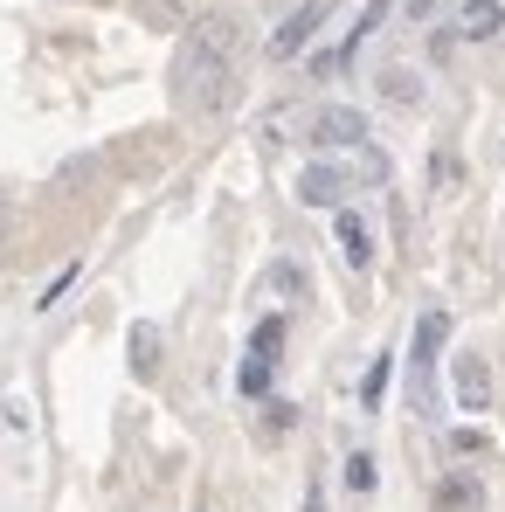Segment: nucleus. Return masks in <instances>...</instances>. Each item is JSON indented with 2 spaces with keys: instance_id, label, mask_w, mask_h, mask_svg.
<instances>
[{
  "instance_id": "1",
  "label": "nucleus",
  "mask_w": 505,
  "mask_h": 512,
  "mask_svg": "<svg viewBox=\"0 0 505 512\" xmlns=\"http://www.w3.org/2000/svg\"><path fill=\"white\" fill-rule=\"evenodd\" d=\"M236 14H208L194 21V35L180 42V63H173V97L194 111V118H222L236 104Z\"/></svg>"
},
{
  "instance_id": "2",
  "label": "nucleus",
  "mask_w": 505,
  "mask_h": 512,
  "mask_svg": "<svg viewBox=\"0 0 505 512\" xmlns=\"http://www.w3.org/2000/svg\"><path fill=\"white\" fill-rule=\"evenodd\" d=\"M450 395H457V409H471V416L492 409V367H485V353H457V360H450Z\"/></svg>"
},
{
  "instance_id": "3",
  "label": "nucleus",
  "mask_w": 505,
  "mask_h": 512,
  "mask_svg": "<svg viewBox=\"0 0 505 512\" xmlns=\"http://www.w3.org/2000/svg\"><path fill=\"white\" fill-rule=\"evenodd\" d=\"M326 14H333V0H305L298 14H284V21H277V35H270V56H277V63H291V56L326 28Z\"/></svg>"
},
{
  "instance_id": "4",
  "label": "nucleus",
  "mask_w": 505,
  "mask_h": 512,
  "mask_svg": "<svg viewBox=\"0 0 505 512\" xmlns=\"http://www.w3.org/2000/svg\"><path fill=\"white\" fill-rule=\"evenodd\" d=\"M346 194H353V173L333 167V160H312L298 173V201L305 208H346Z\"/></svg>"
},
{
  "instance_id": "5",
  "label": "nucleus",
  "mask_w": 505,
  "mask_h": 512,
  "mask_svg": "<svg viewBox=\"0 0 505 512\" xmlns=\"http://www.w3.org/2000/svg\"><path fill=\"white\" fill-rule=\"evenodd\" d=\"M312 139H319L326 153H360V146H367V118H360L353 104H333V111L312 118Z\"/></svg>"
},
{
  "instance_id": "6",
  "label": "nucleus",
  "mask_w": 505,
  "mask_h": 512,
  "mask_svg": "<svg viewBox=\"0 0 505 512\" xmlns=\"http://www.w3.org/2000/svg\"><path fill=\"white\" fill-rule=\"evenodd\" d=\"M443 340H450V312L429 305V312L416 319V353H409V360H416V402H429V367H436Z\"/></svg>"
},
{
  "instance_id": "7",
  "label": "nucleus",
  "mask_w": 505,
  "mask_h": 512,
  "mask_svg": "<svg viewBox=\"0 0 505 512\" xmlns=\"http://www.w3.org/2000/svg\"><path fill=\"white\" fill-rule=\"evenodd\" d=\"M333 236H339L346 270H367V263H374V229L360 222V208H333Z\"/></svg>"
},
{
  "instance_id": "8",
  "label": "nucleus",
  "mask_w": 505,
  "mask_h": 512,
  "mask_svg": "<svg viewBox=\"0 0 505 512\" xmlns=\"http://www.w3.org/2000/svg\"><path fill=\"white\" fill-rule=\"evenodd\" d=\"M499 28H505L499 0H464V7H457V35H464V42H492Z\"/></svg>"
},
{
  "instance_id": "9",
  "label": "nucleus",
  "mask_w": 505,
  "mask_h": 512,
  "mask_svg": "<svg viewBox=\"0 0 505 512\" xmlns=\"http://www.w3.org/2000/svg\"><path fill=\"white\" fill-rule=\"evenodd\" d=\"M374 90H381L388 104H422V77H416V70H402V63H388V70L374 77Z\"/></svg>"
},
{
  "instance_id": "10",
  "label": "nucleus",
  "mask_w": 505,
  "mask_h": 512,
  "mask_svg": "<svg viewBox=\"0 0 505 512\" xmlns=\"http://www.w3.org/2000/svg\"><path fill=\"white\" fill-rule=\"evenodd\" d=\"M263 291L284 298V305H298V298H305V270H298V263H270V270H263Z\"/></svg>"
},
{
  "instance_id": "11",
  "label": "nucleus",
  "mask_w": 505,
  "mask_h": 512,
  "mask_svg": "<svg viewBox=\"0 0 505 512\" xmlns=\"http://www.w3.org/2000/svg\"><path fill=\"white\" fill-rule=\"evenodd\" d=\"M284 333H291V319H284V312H270V319H256V333H250V353H256V360H270V367H277V346H284Z\"/></svg>"
},
{
  "instance_id": "12",
  "label": "nucleus",
  "mask_w": 505,
  "mask_h": 512,
  "mask_svg": "<svg viewBox=\"0 0 505 512\" xmlns=\"http://www.w3.org/2000/svg\"><path fill=\"white\" fill-rule=\"evenodd\" d=\"M160 367V326H132V374Z\"/></svg>"
},
{
  "instance_id": "13",
  "label": "nucleus",
  "mask_w": 505,
  "mask_h": 512,
  "mask_svg": "<svg viewBox=\"0 0 505 512\" xmlns=\"http://www.w3.org/2000/svg\"><path fill=\"white\" fill-rule=\"evenodd\" d=\"M388 374H395V353H381V360L367 367V381H360V402H367V409H381V395H388Z\"/></svg>"
},
{
  "instance_id": "14",
  "label": "nucleus",
  "mask_w": 505,
  "mask_h": 512,
  "mask_svg": "<svg viewBox=\"0 0 505 512\" xmlns=\"http://www.w3.org/2000/svg\"><path fill=\"white\" fill-rule=\"evenodd\" d=\"M374 485H381V471H374V457H367V450H353V457H346V492H360V499H367Z\"/></svg>"
},
{
  "instance_id": "15",
  "label": "nucleus",
  "mask_w": 505,
  "mask_h": 512,
  "mask_svg": "<svg viewBox=\"0 0 505 512\" xmlns=\"http://www.w3.org/2000/svg\"><path fill=\"white\" fill-rule=\"evenodd\" d=\"M236 388H243V395H250V402H263V395H270V360H243V367H236Z\"/></svg>"
},
{
  "instance_id": "16",
  "label": "nucleus",
  "mask_w": 505,
  "mask_h": 512,
  "mask_svg": "<svg viewBox=\"0 0 505 512\" xmlns=\"http://www.w3.org/2000/svg\"><path fill=\"white\" fill-rule=\"evenodd\" d=\"M70 284H77V263H63V277H49V291H42L35 305H42V312H49V305H63V291H70Z\"/></svg>"
},
{
  "instance_id": "17",
  "label": "nucleus",
  "mask_w": 505,
  "mask_h": 512,
  "mask_svg": "<svg viewBox=\"0 0 505 512\" xmlns=\"http://www.w3.org/2000/svg\"><path fill=\"white\" fill-rule=\"evenodd\" d=\"M263 423H270V429H291V423H298V409H291V402H263Z\"/></svg>"
},
{
  "instance_id": "18",
  "label": "nucleus",
  "mask_w": 505,
  "mask_h": 512,
  "mask_svg": "<svg viewBox=\"0 0 505 512\" xmlns=\"http://www.w3.org/2000/svg\"><path fill=\"white\" fill-rule=\"evenodd\" d=\"M146 14H153L160 28H173V21H180V0H146Z\"/></svg>"
},
{
  "instance_id": "19",
  "label": "nucleus",
  "mask_w": 505,
  "mask_h": 512,
  "mask_svg": "<svg viewBox=\"0 0 505 512\" xmlns=\"http://www.w3.org/2000/svg\"><path fill=\"white\" fill-rule=\"evenodd\" d=\"M450 450H457V457H471V450H485V436H478V429H457V436H450Z\"/></svg>"
},
{
  "instance_id": "20",
  "label": "nucleus",
  "mask_w": 505,
  "mask_h": 512,
  "mask_svg": "<svg viewBox=\"0 0 505 512\" xmlns=\"http://www.w3.org/2000/svg\"><path fill=\"white\" fill-rule=\"evenodd\" d=\"M7 229H14V215H7V208H0V236H7Z\"/></svg>"
}]
</instances>
